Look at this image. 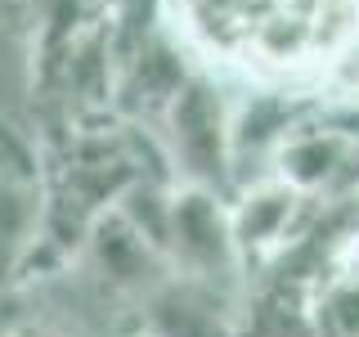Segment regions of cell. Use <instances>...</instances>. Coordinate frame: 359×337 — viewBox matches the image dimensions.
<instances>
[{
	"instance_id": "cell-3",
	"label": "cell",
	"mask_w": 359,
	"mask_h": 337,
	"mask_svg": "<svg viewBox=\"0 0 359 337\" xmlns=\"http://www.w3.org/2000/svg\"><path fill=\"white\" fill-rule=\"evenodd\" d=\"M310 211H314V198L297 194L287 180L278 176L252 180L229 207L233 243H238L243 261H265V256H278L287 243H297L301 230L310 225Z\"/></svg>"
},
{
	"instance_id": "cell-6",
	"label": "cell",
	"mask_w": 359,
	"mask_h": 337,
	"mask_svg": "<svg viewBox=\"0 0 359 337\" xmlns=\"http://www.w3.org/2000/svg\"><path fill=\"white\" fill-rule=\"evenodd\" d=\"M189 67L184 59H180V50L175 45H166V41H144L140 50L126 59V95H135V104L140 108H153V112H162L166 104L175 99V90L189 81Z\"/></svg>"
},
{
	"instance_id": "cell-1",
	"label": "cell",
	"mask_w": 359,
	"mask_h": 337,
	"mask_svg": "<svg viewBox=\"0 0 359 337\" xmlns=\"http://www.w3.org/2000/svg\"><path fill=\"white\" fill-rule=\"evenodd\" d=\"M171 162L189 185L224 189L233 180V104L220 95L211 77L194 72L162 108Z\"/></svg>"
},
{
	"instance_id": "cell-5",
	"label": "cell",
	"mask_w": 359,
	"mask_h": 337,
	"mask_svg": "<svg viewBox=\"0 0 359 337\" xmlns=\"http://www.w3.org/2000/svg\"><path fill=\"white\" fill-rule=\"evenodd\" d=\"M144 333L153 337H233L229 319L216 310L207 297V284L189 279V288L162 284L149 292V310H144Z\"/></svg>"
},
{
	"instance_id": "cell-2",
	"label": "cell",
	"mask_w": 359,
	"mask_h": 337,
	"mask_svg": "<svg viewBox=\"0 0 359 337\" xmlns=\"http://www.w3.org/2000/svg\"><path fill=\"white\" fill-rule=\"evenodd\" d=\"M166 256L184 270V279L216 288L243 265V252L233 243V220L224 207L220 189L207 185H184L171 194V239Z\"/></svg>"
},
{
	"instance_id": "cell-7",
	"label": "cell",
	"mask_w": 359,
	"mask_h": 337,
	"mask_svg": "<svg viewBox=\"0 0 359 337\" xmlns=\"http://www.w3.org/2000/svg\"><path fill=\"white\" fill-rule=\"evenodd\" d=\"M346 211H351V220H355V230H359V189H355V198L346 202Z\"/></svg>"
},
{
	"instance_id": "cell-8",
	"label": "cell",
	"mask_w": 359,
	"mask_h": 337,
	"mask_svg": "<svg viewBox=\"0 0 359 337\" xmlns=\"http://www.w3.org/2000/svg\"><path fill=\"white\" fill-rule=\"evenodd\" d=\"M144 337H153V333H144Z\"/></svg>"
},
{
	"instance_id": "cell-4",
	"label": "cell",
	"mask_w": 359,
	"mask_h": 337,
	"mask_svg": "<svg viewBox=\"0 0 359 337\" xmlns=\"http://www.w3.org/2000/svg\"><path fill=\"white\" fill-rule=\"evenodd\" d=\"M86 239H90V256H95V265L104 270V279L112 288L144 292V297H149L153 288L166 284V279H162L166 275V252L153 247L117 207L99 211V216L90 220Z\"/></svg>"
}]
</instances>
